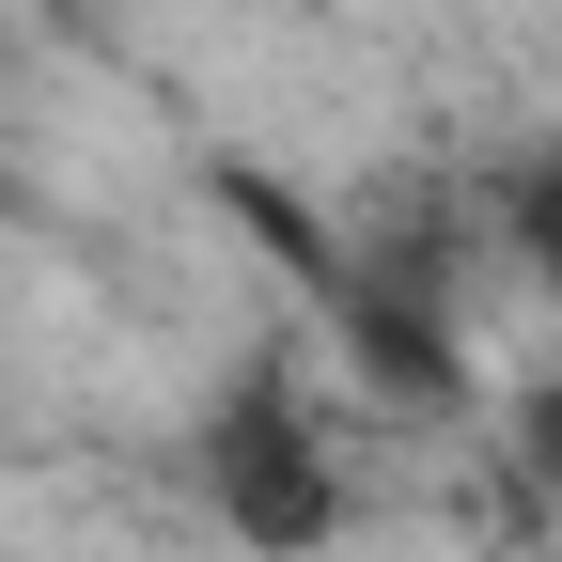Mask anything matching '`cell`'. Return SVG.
Segmentation results:
<instances>
[{"label": "cell", "mask_w": 562, "mask_h": 562, "mask_svg": "<svg viewBox=\"0 0 562 562\" xmlns=\"http://www.w3.org/2000/svg\"><path fill=\"white\" fill-rule=\"evenodd\" d=\"M188 469H203V516H220L235 547H266V562H313V547L344 531V469H328V422H313L297 391H281L266 360H250V375H220V406H203Z\"/></svg>", "instance_id": "1"}, {"label": "cell", "mask_w": 562, "mask_h": 562, "mask_svg": "<svg viewBox=\"0 0 562 562\" xmlns=\"http://www.w3.org/2000/svg\"><path fill=\"white\" fill-rule=\"evenodd\" d=\"M313 297L344 313V344H360L375 391H406V406H453V391H469V375H453V328H438V281H360V266H328Z\"/></svg>", "instance_id": "2"}, {"label": "cell", "mask_w": 562, "mask_h": 562, "mask_svg": "<svg viewBox=\"0 0 562 562\" xmlns=\"http://www.w3.org/2000/svg\"><path fill=\"white\" fill-rule=\"evenodd\" d=\"M484 220H501V250L562 297V140H531V157H501V188H484Z\"/></svg>", "instance_id": "3"}, {"label": "cell", "mask_w": 562, "mask_h": 562, "mask_svg": "<svg viewBox=\"0 0 562 562\" xmlns=\"http://www.w3.org/2000/svg\"><path fill=\"white\" fill-rule=\"evenodd\" d=\"M516 469L562 501V375H531V391H516Z\"/></svg>", "instance_id": "4"}]
</instances>
